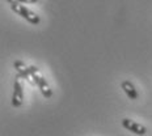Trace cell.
Listing matches in <instances>:
<instances>
[{"label": "cell", "instance_id": "cell-6", "mask_svg": "<svg viewBox=\"0 0 152 136\" xmlns=\"http://www.w3.org/2000/svg\"><path fill=\"white\" fill-rule=\"evenodd\" d=\"M121 87H122V89H123V92L126 93V96L129 97L130 100H138V92H137V89H135V87L132 85L130 81H122V84H121Z\"/></svg>", "mask_w": 152, "mask_h": 136}, {"label": "cell", "instance_id": "cell-2", "mask_svg": "<svg viewBox=\"0 0 152 136\" xmlns=\"http://www.w3.org/2000/svg\"><path fill=\"white\" fill-rule=\"evenodd\" d=\"M11 9L15 12V13H17L18 16L24 17L28 23H30L33 25H38V24H39V21H41L39 16L36 15L34 12H31L30 9L26 8L25 5H23V4H11Z\"/></svg>", "mask_w": 152, "mask_h": 136}, {"label": "cell", "instance_id": "cell-4", "mask_svg": "<svg viewBox=\"0 0 152 136\" xmlns=\"http://www.w3.org/2000/svg\"><path fill=\"white\" fill-rule=\"evenodd\" d=\"M122 126L126 129L131 131L132 134H135V135H140L142 136V135H145V132H147V128H145L143 124L137 123V122L131 121V119H127V118H125L122 121Z\"/></svg>", "mask_w": 152, "mask_h": 136}, {"label": "cell", "instance_id": "cell-7", "mask_svg": "<svg viewBox=\"0 0 152 136\" xmlns=\"http://www.w3.org/2000/svg\"><path fill=\"white\" fill-rule=\"evenodd\" d=\"M9 4H33L37 3L38 0H5Z\"/></svg>", "mask_w": 152, "mask_h": 136}, {"label": "cell", "instance_id": "cell-5", "mask_svg": "<svg viewBox=\"0 0 152 136\" xmlns=\"http://www.w3.org/2000/svg\"><path fill=\"white\" fill-rule=\"evenodd\" d=\"M13 65H15V69L17 71V75L20 76L21 79H25V80H26L30 85H36L33 77H31L30 71H29V67H26V65H25L21 60H16Z\"/></svg>", "mask_w": 152, "mask_h": 136}, {"label": "cell", "instance_id": "cell-3", "mask_svg": "<svg viewBox=\"0 0 152 136\" xmlns=\"http://www.w3.org/2000/svg\"><path fill=\"white\" fill-rule=\"evenodd\" d=\"M24 101V89H23V83H21V77L16 76L15 77V84H13V96H12V105L15 107H20L23 105Z\"/></svg>", "mask_w": 152, "mask_h": 136}, {"label": "cell", "instance_id": "cell-1", "mask_svg": "<svg viewBox=\"0 0 152 136\" xmlns=\"http://www.w3.org/2000/svg\"><path fill=\"white\" fill-rule=\"evenodd\" d=\"M29 71L31 73V77H33L34 83H36V85L39 88L42 96L45 97V98H50V97L53 96V92H51V89H50V87H49V84H47L46 79L42 76V73H41V71L36 67V65H30Z\"/></svg>", "mask_w": 152, "mask_h": 136}]
</instances>
